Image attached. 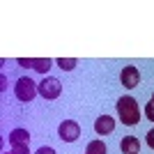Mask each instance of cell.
I'll return each mask as SVG.
<instances>
[{
  "label": "cell",
  "instance_id": "cell-19",
  "mask_svg": "<svg viewBox=\"0 0 154 154\" xmlns=\"http://www.w3.org/2000/svg\"><path fill=\"white\" fill-rule=\"evenodd\" d=\"M2 154H9V152H2Z\"/></svg>",
  "mask_w": 154,
  "mask_h": 154
},
{
  "label": "cell",
  "instance_id": "cell-12",
  "mask_svg": "<svg viewBox=\"0 0 154 154\" xmlns=\"http://www.w3.org/2000/svg\"><path fill=\"white\" fill-rule=\"evenodd\" d=\"M9 154H30V147L28 145H14V147H9Z\"/></svg>",
  "mask_w": 154,
  "mask_h": 154
},
{
  "label": "cell",
  "instance_id": "cell-5",
  "mask_svg": "<svg viewBox=\"0 0 154 154\" xmlns=\"http://www.w3.org/2000/svg\"><path fill=\"white\" fill-rule=\"evenodd\" d=\"M120 83H122L127 90H134L136 85L140 83V71H138V67H134V64H127V67L120 71Z\"/></svg>",
  "mask_w": 154,
  "mask_h": 154
},
{
  "label": "cell",
  "instance_id": "cell-17",
  "mask_svg": "<svg viewBox=\"0 0 154 154\" xmlns=\"http://www.w3.org/2000/svg\"><path fill=\"white\" fill-rule=\"evenodd\" d=\"M7 88V76H0V90H5Z\"/></svg>",
  "mask_w": 154,
  "mask_h": 154
},
{
  "label": "cell",
  "instance_id": "cell-11",
  "mask_svg": "<svg viewBox=\"0 0 154 154\" xmlns=\"http://www.w3.org/2000/svg\"><path fill=\"white\" fill-rule=\"evenodd\" d=\"M55 64H58L62 71H71L78 64V60L76 58H58V60H55Z\"/></svg>",
  "mask_w": 154,
  "mask_h": 154
},
{
  "label": "cell",
  "instance_id": "cell-2",
  "mask_svg": "<svg viewBox=\"0 0 154 154\" xmlns=\"http://www.w3.org/2000/svg\"><path fill=\"white\" fill-rule=\"evenodd\" d=\"M14 94H16V99H19V101L30 103L32 99H35V97L39 94L37 83H35L32 78H28V76L19 78V81H16V85H14Z\"/></svg>",
  "mask_w": 154,
  "mask_h": 154
},
{
  "label": "cell",
  "instance_id": "cell-7",
  "mask_svg": "<svg viewBox=\"0 0 154 154\" xmlns=\"http://www.w3.org/2000/svg\"><path fill=\"white\" fill-rule=\"evenodd\" d=\"M7 138H9V147H14V145H28L30 143V131L28 129H12Z\"/></svg>",
  "mask_w": 154,
  "mask_h": 154
},
{
  "label": "cell",
  "instance_id": "cell-8",
  "mask_svg": "<svg viewBox=\"0 0 154 154\" xmlns=\"http://www.w3.org/2000/svg\"><path fill=\"white\" fill-rule=\"evenodd\" d=\"M120 149L122 154H140V140L136 136H124L120 143Z\"/></svg>",
  "mask_w": 154,
  "mask_h": 154
},
{
  "label": "cell",
  "instance_id": "cell-4",
  "mask_svg": "<svg viewBox=\"0 0 154 154\" xmlns=\"http://www.w3.org/2000/svg\"><path fill=\"white\" fill-rule=\"evenodd\" d=\"M58 136L62 143H74L81 138V124L76 120H62L58 127Z\"/></svg>",
  "mask_w": 154,
  "mask_h": 154
},
{
  "label": "cell",
  "instance_id": "cell-15",
  "mask_svg": "<svg viewBox=\"0 0 154 154\" xmlns=\"http://www.w3.org/2000/svg\"><path fill=\"white\" fill-rule=\"evenodd\" d=\"M145 138H147V147H149V149H154V129H149Z\"/></svg>",
  "mask_w": 154,
  "mask_h": 154
},
{
  "label": "cell",
  "instance_id": "cell-1",
  "mask_svg": "<svg viewBox=\"0 0 154 154\" xmlns=\"http://www.w3.org/2000/svg\"><path fill=\"white\" fill-rule=\"evenodd\" d=\"M115 108H117V115H120V122L124 127H134V124L140 122V106H138V101L134 97H129V94L120 97Z\"/></svg>",
  "mask_w": 154,
  "mask_h": 154
},
{
  "label": "cell",
  "instance_id": "cell-14",
  "mask_svg": "<svg viewBox=\"0 0 154 154\" xmlns=\"http://www.w3.org/2000/svg\"><path fill=\"white\" fill-rule=\"evenodd\" d=\"M35 154H58V152H55L53 147H48V145H42V147H39Z\"/></svg>",
  "mask_w": 154,
  "mask_h": 154
},
{
  "label": "cell",
  "instance_id": "cell-10",
  "mask_svg": "<svg viewBox=\"0 0 154 154\" xmlns=\"http://www.w3.org/2000/svg\"><path fill=\"white\" fill-rule=\"evenodd\" d=\"M85 154H106V143L103 140H90L88 143V147H85Z\"/></svg>",
  "mask_w": 154,
  "mask_h": 154
},
{
  "label": "cell",
  "instance_id": "cell-13",
  "mask_svg": "<svg viewBox=\"0 0 154 154\" xmlns=\"http://www.w3.org/2000/svg\"><path fill=\"white\" fill-rule=\"evenodd\" d=\"M145 117H147V120H152V122H154V103H152V101H149L147 106H145Z\"/></svg>",
  "mask_w": 154,
  "mask_h": 154
},
{
  "label": "cell",
  "instance_id": "cell-3",
  "mask_svg": "<svg viewBox=\"0 0 154 154\" xmlns=\"http://www.w3.org/2000/svg\"><path fill=\"white\" fill-rule=\"evenodd\" d=\"M37 90H39V97H44L46 101H51V99H58L60 97L62 83H60L58 78H53V76H44V81L37 83Z\"/></svg>",
  "mask_w": 154,
  "mask_h": 154
},
{
  "label": "cell",
  "instance_id": "cell-18",
  "mask_svg": "<svg viewBox=\"0 0 154 154\" xmlns=\"http://www.w3.org/2000/svg\"><path fill=\"white\" fill-rule=\"evenodd\" d=\"M152 103H154V92H152Z\"/></svg>",
  "mask_w": 154,
  "mask_h": 154
},
{
  "label": "cell",
  "instance_id": "cell-16",
  "mask_svg": "<svg viewBox=\"0 0 154 154\" xmlns=\"http://www.w3.org/2000/svg\"><path fill=\"white\" fill-rule=\"evenodd\" d=\"M16 62H19V67H26V69H28V67H32V60L30 58H19Z\"/></svg>",
  "mask_w": 154,
  "mask_h": 154
},
{
  "label": "cell",
  "instance_id": "cell-6",
  "mask_svg": "<svg viewBox=\"0 0 154 154\" xmlns=\"http://www.w3.org/2000/svg\"><path fill=\"white\" fill-rule=\"evenodd\" d=\"M113 131H115V120L110 115H99L94 120V134L108 136V134H113Z\"/></svg>",
  "mask_w": 154,
  "mask_h": 154
},
{
  "label": "cell",
  "instance_id": "cell-9",
  "mask_svg": "<svg viewBox=\"0 0 154 154\" xmlns=\"http://www.w3.org/2000/svg\"><path fill=\"white\" fill-rule=\"evenodd\" d=\"M51 67H53V62L48 58H35V60H32V69H37L39 74H44V76L48 74Z\"/></svg>",
  "mask_w": 154,
  "mask_h": 154
}]
</instances>
